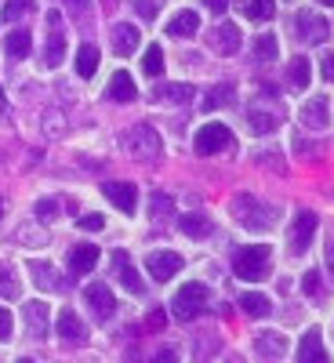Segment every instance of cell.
Returning <instances> with one entry per match:
<instances>
[{"instance_id":"obj_35","label":"cell","mask_w":334,"mask_h":363,"mask_svg":"<svg viewBox=\"0 0 334 363\" xmlns=\"http://www.w3.org/2000/svg\"><path fill=\"white\" fill-rule=\"evenodd\" d=\"M301 291H306V298H320V272L316 269H309L301 277Z\"/></svg>"},{"instance_id":"obj_7","label":"cell","mask_w":334,"mask_h":363,"mask_svg":"<svg viewBox=\"0 0 334 363\" xmlns=\"http://www.w3.org/2000/svg\"><path fill=\"white\" fill-rule=\"evenodd\" d=\"M316 225H320V218L313 215V211H301V215L294 218V225H291V251L294 255H306L309 251L313 236H316Z\"/></svg>"},{"instance_id":"obj_1","label":"cell","mask_w":334,"mask_h":363,"mask_svg":"<svg viewBox=\"0 0 334 363\" xmlns=\"http://www.w3.org/2000/svg\"><path fill=\"white\" fill-rule=\"evenodd\" d=\"M269 258H272V251L265 244H247L233 255V272L247 284H258L269 277Z\"/></svg>"},{"instance_id":"obj_13","label":"cell","mask_w":334,"mask_h":363,"mask_svg":"<svg viewBox=\"0 0 334 363\" xmlns=\"http://www.w3.org/2000/svg\"><path fill=\"white\" fill-rule=\"evenodd\" d=\"M138 33H142L138 26H131V22H116V26L109 29L113 51H116V55H131V51H138Z\"/></svg>"},{"instance_id":"obj_41","label":"cell","mask_w":334,"mask_h":363,"mask_svg":"<svg viewBox=\"0 0 334 363\" xmlns=\"http://www.w3.org/2000/svg\"><path fill=\"white\" fill-rule=\"evenodd\" d=\"M320 69H323V80H330V84H334V51H330V55H323Z\"/></svg>"},{"instance_id":"obj_38","label":"cell","mask_w":334,"mask_h":363,"mask_svg":"<svg viewBox=\"0 0 334 363\" xmlns=\"http://www.w3.org/2000/svg\"><path fill=\"white\" fill-rule=\"evenodd\" d=\"M11 327H15V323H11V313L0 306V342H8V338H11Z\"/></svg>"},{"instance_id":"obj_39","label":"cell","mask_w":334,"mask_h":363,"mask_svg":"<svg viewBox=\"0 0 334 363\" xmlns=\"http://www.w3.org/2000/svg\"><path fill=\"white\" fill-rule=\"evenodd\" d=\"M58 211H62V207H58V200H40V203H37V215H40V218H55Z\"/></svg>"},{"instance_id":"obj_6","label":"cell","mask_w":334,"mask_h":363,"mask_svg":"<svg viewBox=\"0 0 334 363\" xmlns=\"http://www.w3.org/2000/svg\"><path fill=\"white\" fill-rule=\"evenodd\" d=\"M182 265H186V262H182V255H174V251H153V255L145 258L149 277H153V280H160V284H167L171 277H178V272H182Z\"/></svg>"},{"instance_id":"obj_22","label":"cell","mask_w":334,"mask_h":363,"mask_svg":"<svg viewBox=\"0 0 334 363\" xmlns=\"http://www.w3.org/2000/svg\"><path fill=\"white\" fill-rule=\"evenodd\" d=\"M301 120H306L309 128H316V131H323L327 124H330V116H327V99L323 95H316L306 109H301Z\"/></svg>"},{"instance_id":"obj_8","label":"cell","mask_w":334,"mask_h":363,"mask_svg":"<svg viewBox=\"0 0 334 363\" xmlns=\"http://www.w3.org/2000/svg\"><path fill=\"white\" fill-rule=\"evenodd\" d=\"M102 196L116 203V211H124V215H135V207H138V193L131 182H102Z\"/></svg>"},{"instance_id":"obj_24","label":"cell","mask_w":334,"mask_h":363,"mask_svg":"<svg viewBox=\"0 0 334 363\" xmlns=\"http://www.w3.org/2000/svg\"><path fill=\"white\" fill-rule=\"evenodd\" d=\"M196 29H200L196 11H178V15L167 22V33H171V37H193Z\"/></svg>"},{"instance_id":"obj_42","label":"cell","mask_w":334,"mask_h":363,"mask_svg":"<svg viewBox=\"0 0 334 363\" xmlns=\"http://www.w3.org/2000/svg\"><path fill=\"white\" fill-rule=\"evenodd\" d=\"M66 4H69L73 15H87L91 11V0H66Z\"/></svg>"},{"instance_id":"obj_27","label":"cell","mask_w":334,"mask_h":363,"mask_svg":"<svg viewBox=\"0 0 334 363\" xmlns=\"http://www.w3.org/2000/svg\"><path fill=\"white\" fill-rule=\"evenodd\" d=\"M236 8L244 11L247 18H255V22H265V18H272V11H277L272 0H236Z\"/></svg>"},{"instance_id":"obj_33","label":"cell","mask_w":334,"mask_h":363,"mask_svg":"<svg viewBox=\"0 0 334 363\" xmlns=\"http://www.w3.org/2000/svg\"><path fill=\"white\" fill-rule=\"evenodd\" d=\"M277 55H280V51H277V37H272V33H262V37L255 40V58H258V62H272Z\"/></svg>"},{"instance_id":"obj_19","label":"cell","mask_w":334,"mask_h":363,"mask_svg":"<svg viewBox=\"0 0 334 363\" xmlns=\"http://www.w3.org/2000/svg\"><path fill=\"white\" fill-rule=\"evenodd\" d=\"M55 327H58V335H62L66 342H84V338H87V330H84V323L77 320L73 309H62V313H58Z\"/></svg>"},{"instance_id":"obj_29","label":"cell","mask_w":334,"mask_h":363,"mask_svg":"<svg viewBox=\"0 0 334 363\" xmlns=\"http://www.w3.org/2000/svg\"><path fill=\"white\" fill-rule=\"evenodd\" d=\"M182 233L186 236H193V240H204V236H211V218L207 215H182Z\"/></svg>"},{"instance_id":"obj_31","label":"cell","mask_w":334,"mask_h":363,"mask_svg":"<svg viewBox=\"0 0 334 363\" xmlns=\"http://www.w3.org/2000/svg\"><path fill=\"white\" fill-rule=\"evenodd\" d=\"M142 73H145V77H160V73H164V51H160L157 44H149V48H145Z\"/></svg>"},{"instance_id":"obj_47","label":"cell","mask_w":334,"mask_h":363,"mask_svg":"<svg viewBox=\"0 0 334 363\" xmlns=\"http://www.w3.org/2000/svg\"><path fill=\"white\" fill-rule=\"evenodd\" d=\"M4 106H8V102H4V87H0V113H4Z\"/></svg>"},{"instance_id":"obj_45","label":"cell","mask_w":334,"mask_h":363,"mask_svg":"<svg viewBox=\"0 0 334 363\" xmlns=\"http://www.w3.org/2000/svg\"><path fill=\"white\" fill-rule=\"evenodd\" d=\"M135 8H138L145 18H153V15H157V4H135Z\"/></svg>"},{"instance_id":"obj_43","label":"cell","mask_w":334,"mask_h":363,"mask_svg":"<svg viewBox=\"0 0 334 363\" xmlns=\"http://www.w3.org/2000/svg\"><path fill=\"white\" fill-rule=\"evenodd\" d=\"M229 4H233V0H204V8H207V11H215V15H222Z\"/></svg>"},{"instance_id":"obj_49","label":"cell","mask_w":334,"mask_h":363,"mask_svg":"<svg viewBox=\"0 0 334 363\" xmlns=\"http://www.w3.org/2000/svg\"><path fill=\"white\" fill-rule=\"evenodd\" d=\"M0 215H4V207H0Z\"/></svg>"},{"instance_id":"obj_23","label":"cell","mask_w":334,"mask_h":363,"mask_svg":"<svg viewBox=\"0 0 334 363\" xmlns=\"http://www.w3.org/2000/svg\"><path fill=\"white\" fill-rule=\"evenodd\" d=\"M77 77H95V69H99V48L95 44H80V51H77Z\"/></svg>"},{"instance_id":"obj_18","label":"cell","mask_w":334,"mask_h":363,"mask_svg":"<svg viewBox=\"0 0 334 363\" xmlns=\"http://www.w3.org/2000/svg\"><path fill=\"white\" fill-rule=\"evenodd\" d=\"M106 95L113 99V102H135V95H138V87H135V80H131V73H113V80H109V91Z\"/></svg>"},{"instance_id":"obj_32","label":"cell","mask_w":334,"mask_h":363,"mask_svg":"<svg viewBox=\"0 0 334 363\" xmlns=\"http://www.w3.org/2000/svg\"><path fill=\"white\" fill-rule=\"evenodd\" d=\"M240 306H244L247 316H269V298L258 294V291H247L244 298H240Z\"/></svg>"},{"instance_id":"obj_34","label":"cell","mask_w":334,"mask_h":363,"mask_svg":"<svg viewBox=\"0 0 334 363\" xmlns=\"http://www.w3.org/2000/svg\"><path fill=\"white\" fill-rule=\"evenodd\" d=\"M189 99H193L189 84H167V87H160V102H189Z\"/></svg>"},{"instance_id":"obj_17","label":"cell","mask_w":334,"mask_h":363,"mask_svg":"<svg viewBox=\"0 0 334 363\" xmlns=\"http://www.w3.org/2000/svg\"><path fill=\"white\" fill-rule=\"evenodd\" d=\"M22 316H26V327H29V335H33V338L48 335V306H44V301H26Z\"/></svg>"},{"instance_id":"obj_12","label":"cell","mask_w":334,"mask_h":363,"mask_svg":"<svg viewBox=\"0 0 334 363\" xmlns=\"http://www.w3.org/2000/svg\"><path fill=\"white\" fill-rule=\"evenodd\" d=\"M298 37L301 40H313V44H323L327 37H330V26H327V18H320V15H313V11H298Z\"/></svg>"},{"instance_id":"obj_36","label":"cell","mask_w":334,"mask_h":363,"mask_svg":"<svg viewBox=\"0 0 334 363\" xmlns=\"http://www.w3.org/2000/svg\"><path fill=\"white\" fill-rule=\"evenodd\" d=\"M29 8H33V4H29V0H11V4L4 8V18H8V22H15V18L29 15Z\"/></svg>"},{"instance_id":"obj_3","label":"cell","mask_w":334,"mask_h":363,"mask_svg":"<svg viewBox=\"0 0 334 363\" xmlns=\"http://www.w3.org/2000/svg\"><path fill=\"white\" fill-rule=\"evenodd\" d=\"M204 309H207V287H204V284H186V287L171 298V316L182 320V323L196 320Z\"/></svg>"},{"instance_id":"obj_2","label":"cell","mask_w":334,"mask_h":363,"mask_svg":"<svg viewBox=\"0 0 334 363\" xmlns=\"http://www.w3.org/2000/svg\"><path fill=\"white\" fill-rule=\"evenodd\" d=\"M233 215L244 222L247 229H265V225H272L280 218V207L277 203H258L251 196H236L233 200Z\"/></svg>"},{"instance_id":"obj_37","label":"cell","mask_w":334,"mask_h":363,"mask_svg":"<svg viewBox=\"0 0 334 363\" xmlns=\"http://www.w3.org/2000/svg\"><path fill=\"white\" fill-rule=\"evenodd\" d=\"M0 294H4V298H15V294H18L15 277H11V272H4V269H0Z\"/></svg>"},{"instance_id":"obj_48","label":"cell","mask_w":334,"mask_h":363,"mask_svg":"<svg viewBox=\"0 0 334 363\" xmlns=\"http://www.w3.org/2000/svg\"><path fill=\"white\" fill-rule=\"evenodd\" d=\"M320 4H327V8H334V0H320Z\"/></svg>"},{"instance_id":"obj_40","label":"cell","mask_w":334,"mask_h":363,"mask_svg":"<svg viewBox=\"0 0 334 363\" xmlns=\"http://www.w3.org/2000/svg\"><path fill=\"white\" fill-rule=\"evenodd\" d=\"M77 225H80V229H102V225H106V218H102V215H84Z\"/></svg>"},{"instance_id":"obj_9","label":"cell","mask_w":334,"mask_h":363,"mask_svg":"<svg viewBox=\"0 0 334 363\" xmlns=\"http://www.w3.org/2000/svg\"><path fill=\"white\" fill-rule=\"evenodd\" d=\"M62 55H66V29H62V15L51 11V15H48V58H44V62L55 69L58 62H62Z\"/></svg>"},{"instance_id":"obj_11","label":"cell","mask_w":334,"mask_h":363,"mask_svg":"<svg viewBox=\"0 0 334 363\" xmlns=\"http://www.w3.org/2000/svg\"><path fill=\"white\" fill-rule=\"evenodd\" d=\"M84 298H87V306L95 309V316H99L102 323H109V316L116 313V301H113V291H109L106 284H91V287H84Z\"/></svg>"},{"instance_id":"obj_21","label":"cell","mask_w":334,"mask_h":363,"mask_svg":"<svg viewBox=\"0 0 334 363\" xmlns=\"http://www.w3.org/2000/svg\"><path fill=\"white\" fill-rule=\"evenodd\" d=\"M284 349H287V338L284 335H272V330H262V335H255V352L258 356H284Z\"/></svg>"},{"instance_id":"obj_30","label":"cell","mask_w":334,"mask_h":363,"mask_svg":"<svg viewBox=\"0 0 334 363\" xmlns=\"http://www.w3.org/2000/svg\"><path fill=\"white\" fill-rule=\"evenodd\" d=\"M309 73H313L309 58H294V62L287 66V80H291V87H309Z\"/></svg>"},{"instance_id":"obj_4","label":"cell","mask_w":334,"mask_h":363,"mask_svg":"<svg viewBox=\"0 0 334 363\" xmlns=\"http://www.w3.org/2000/svg\"><path fill=\"white\" fill-rule=\"evenodd\" d=\"M229 145H236V138H233V131L226 124H218V120L204 124L196 131V138H193V149L200 157H215V153H222V149H229Z\"/></svg>"},{"instance_id":"obj_14","label":"cell","mask_w":334,"mask_h":363,"mask_svg":"<svg viewBox=\"0 0 334 363\" xmlns=\"http://www.w3.org/2000/svg\"><path fill=\"white\" fill-rule=\"evenodd\" d=\"M298 359H301V363H309V359L323 363V359H327V349H323V335H320V327H313V330H306V335H301V342H298Z\"/></svg>"},{"instance_id":"obj_5","label":"cell","mask_w":334,"mask_h":363,"mask_svg":"<svg viewBox=\"0 0 334 363\" xmlns=\"http://www.w3.org/2000/svg\"><path fill=\"white\" fill-rule=\"evenodd\" d=\"M124 145H128V153L138 157V160H157L160 157V135L149 128V124L128 128L124 131Z\"/></svg>"},{"instance_id":"obj_26","label":"cell","mask_w":334,"mask_h":363,"mask_svg":"<svg viewBox=\"0 0 334 363\" xmlns=\"http://www.w3.org/2000/svg\"><path fill=\"white\" fill-rule=\"evenodd\" d=\"M29 272H33V280H37L40 287H48V291H66V280L58 277L55 269H48L44 262H29Z\"/></svg>"},{"instance_id":"obj_46","label":"cell","mask_w":334,"mask_h":363,"mask_svg":"<svg viewBox=\"0 0 334 363\" xmlns=\"http://www.w3.org/2000/svg\"><path fill=\"white\" fill-rule=\"evenodd\" d=\"M327 265H330V272H334V244L327 247Z\"/></svg>"},{"instance_id":"obj_25","label":"cell","mask_w":334,"mask_h":363,"mask_svg":"<svg viewBox=\"0 0 334 363\" xmlns=\"http://www.w3.org/2000/svg\"><path fill=\"white\" fill-rule=\"evenodd\" d=\"M236 102V91L229 87V84H218V87H211L207 95L200 99V106L211 113V109H222V106H233Z\"/></svg>"},{"instance_id":"obj_16","label":"cell","mask_w":334,"mask_h":363,"mask_svg":"<svg viewBox=\"0 0 334 363\" xmlns=\"http://www.w3.org/2000/svg\"><path fill=\"white\" fill-rule=\"evenodd\" d=\"M95 262H99V247L95 244H80V247L69 251V272L73 277H87V272L95 269Z\"/></svg>"},{"instance_id":"obj_15","label":"cell","mask_w":334,"mask_h":363,"mask_svg":"<svg viewBox=\"0 0 334 363\" xmlns=\"http://www.w3.org/2000/svg\"><path fill=\"white\" fill-rule=\"evenodd\" d=\"M211 48H215L218 55H233V51L240 48V29H236L233 22L215 26V29H211Z\"/></svg>"},{"instance_id":"obj_28","label":"cell","mask_w":334,"mask_h":363,"mask_svg":"<svg viewBox=\"0 0 334 363\" xmlns=\"http://www.w3.org/2000/svg\"><path fill=\"white\" fill-rule=\"evenodd\" d=\"M4 48H8L11 58H26L29 48H33V37H29V29H11L8 40H4Z\"/></svg>"},{"instance_id":"obj_20","label":"cell","mask_w":334,"mask_h":363,"mask_svg":"<svg viewBox=\"0 0 334 363\" xmlns=\"http://www.w3.org/2000/svg\"><path fill=\"white\" fill-rule=\"evenodd\" d=\"M247 128H251L255 135H265V131H277V128H280V113H272V109H258V106H251V113H247Z\"/></svg>"},{"instance_id":"obj_44","label":"cell","mask_w":334,"mask_h":363,"mask_svg":"<svg viewBox=\"0 0 334 363\" xmlns=\"http://www.w3.org/2000/svg\"><path fill=\"white\" fill-rule=\"evenodd\" d=\"M149 330H157V327H164V309H153L149 313V323H145Z\"/></svg>"},{"instance_id":"obj_10","label":"cell","mask_w":334,"mask_h":363,"mask_svg":"<svg viewBox=\"0 0 334 363\" xmlns=\"http://www.w3.org/2000/svg\"><path fill=\"white\" fill-rule=\"evenodd\" d=\"M113 272H116V280L124 284L131 294H145V284H142V277H138V269L131 265L128 251H113Z\"/></svg>"}]
</instances>
